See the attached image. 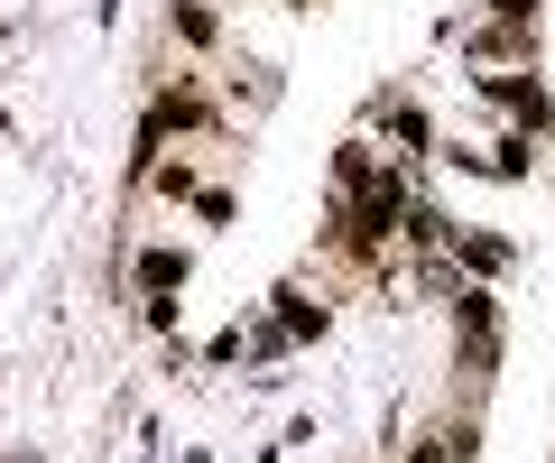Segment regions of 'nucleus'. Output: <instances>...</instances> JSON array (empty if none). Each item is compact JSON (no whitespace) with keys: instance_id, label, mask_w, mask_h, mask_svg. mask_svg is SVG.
<instances>
[{"instance_id":"1","label":"nucleus","mask_w":555,"mask_h":463,"mask_svg":"<svg viewBox=\"0 0 555 463\" xmlns=\"http://www.w3.org/2000/svg\"><path fill=\"white\" fill-rule=\"evenodd\" d=\"M491 10H500L509 28H518V20H537V0H491Z\"/></svg>"}]
</instances>
